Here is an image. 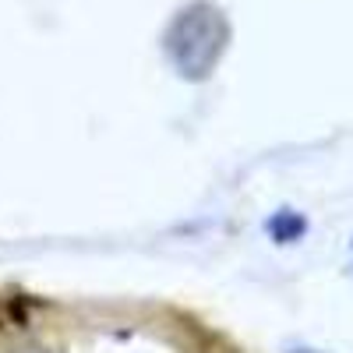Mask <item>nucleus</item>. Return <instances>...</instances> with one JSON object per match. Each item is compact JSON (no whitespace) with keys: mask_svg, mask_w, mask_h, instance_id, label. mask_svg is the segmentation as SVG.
Returning a JSON list of instances; mask_svg holds the SVG:
<instances>
[{"mask_svg":"<svg viewBox=\"0 0 353 353\" xmlns=\"http://www.w3.org/2000/svg\"><path fill=\"white\" fill-rule=\"evenodd\" d=\"M230 18L212 0H188L163 25V57L181 81H209L230 50Z\"/></svg>","mask_w":353,"mask_h":353,"instance_id":"f257e3e1","label":"nucleus"},{"mask_svg":"<svg viewBox=\"0 0 353 353\" xmlns=\"http://www.w3.org/2000/svg\"><path fill=\"white\" fill-rule=\"evenodd\" d=\"M11 353H50L46 346H39V343H25V346H14Z\"/></svg>","mask_w":353,"mask_h":353,"instance_id":"f03ea898","label":"nucleus"}]
</instances>
